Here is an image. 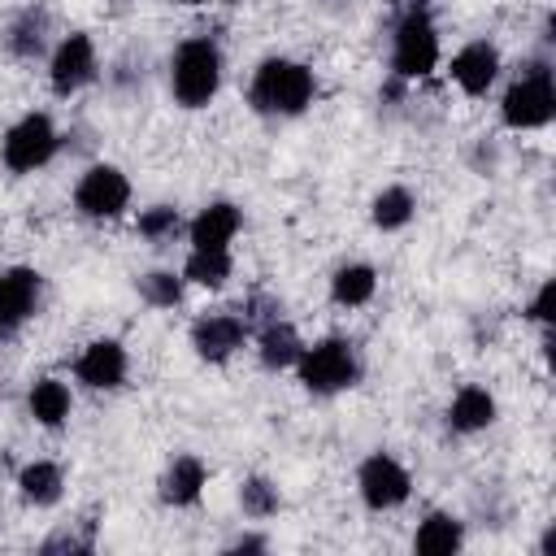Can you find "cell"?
<instances>
[{"mask_svg":"<svg viewBox=\"0 0 556 556\" xmlns=\"http://www.w3.org/2000/svg\"><path fill=\"white\" fill-rule=\"evenodd\" d=\"M317 100V74L295 56H265L248 78V104L261 117H300Z\"/></svg>","mask_w":556,"mask_h":556,"instance_id":"6da1fadb","label":"cell"},{"mask_svg":"<svg viewBox=\"0 0 556 556\" xmlns=\"http://www.w3.org/2000/svg\"><path fill=\"white\" fill-rule=\"evenodd\" d=\"M222 74H226V56H222L217 39H208V35L182 39L169 56V96H174V104L208 109L213 96L222 91Z\"/></svg>","mask_w":556,"mask_h":556,"instance_id":"7a4b0ae2","label":"cell"},{"mask_svg":"<svg viewBox=\"0 0 556 556\" xmlns=\"http://www.w3.org/2000/svg\"><path fill=\"white\" fill-rule=\"evenodd\" d=\"M361 352L352 339L343 334H321L313 343L300 348V361H295V378L308 395L326 400V395H339V391H352L361 382Z\"/></svg>","mask_w":556,"mask_h":556,"instance_id":"3957f363","label":"cell"},{"mask_svg":"<svg viewBox=\"0 0 556 556\" xmlns=\"http://www.w3.org/2000/svg\"><path fill=\"white\" fill-rule=\"evenodd\" d=\"M439 56H443V43H439L434 13H430V4L413 0L391 30V78L417 83L439 70Z\"/></svg>","mask_w":556,"mask_h":556,"instance_id":"277c9868","label":"cell"},{"mask_svg":"<svg viewBox=\"0 0 556 556\" xmlns=\"http://www.w3.org/2000/svg\"><path fill=\"white\" fill-rule=\"evenodd\" d=\"M556 117V74L547 61H526L500 96V122L508 130H543Z\"/></svg>","mask_w":556,"mask_h":556,"instance_id":"5b68a950","label":"cell"},{"mask_svg":"<svg viewBox=\"0 0 556 556\" xmlns=\"http://www.w3.org/2000/svg\"><path fill=\"white\" fill-rule=\"evenodd\" d=\"M56 152H61V130H56V122H52L43 109L22 113V117L4 130V139H0V161H4L9 174H35V169H43Z\"/></svg>","mask_w":556,"mask_h":556,"instance_id":"8992f818","label":"cell"},{"mask_svg":"<svg viewBox=\"0 0 556 556\" xmlns=\"http://www.w3.org/2000/svg\"><path fill=\"white\" fill-rule=\"evenodd\" d=\"M130 208V178L126 169L109 165V161H96L78 174L74 182V213L87 217V222H113Z\"/></svg>","mask_w":556,"mask_h":556,"instance_id":"52a82bcc","label":"cell"},{"mask_svg":"<svg viewBox=\"0 0 556 556\" xmlns=\"http://www.w3.org/2000/svg\"><path fill=\"white\" fill-rule=\"evenodd\" d=\"M356 495L369 513H395L413 495V473L391 452H369L356 465Z\"/></svg>","mask_w":556,"mask_h":556,"instance_id":"ba28073f","label":"cell"},{"mask_svg":"<svg viewBox=\"0 0 556 556\" xmlns=\"http://www.w3.org/2000/svg\"><path fill=\"white\" fill-rule=\"evenodd\" d=\"M100 74V52L87 30H70L48 48V87L52 96H78Z\"/></svg>","mask_w":556,"mask_h":556,"instance_id":"9c48e42d","label":"cell"},{"mask_svg":"<svg viewBox=\"0 0 556 556\" xmlns=\"http://www.w3.org/2000/svg\"><path fill=\"white\" fill-rule=\"evenodd\" d=\"M248 339H252V326L239 308H213L191 321V352L208 365H226Z\"/></svg>","mask_w":556,"mask_h":556,"instance_id":"30bf717a","label":"cell"},{"mask_svg":"<svg viewBox=\"0 0 556 556\" xmlns=\"http://www.w3.org/2000/svg\"><path fill=\"white\" fill-rule=\"evenodd\" d=\"M43 304V274L35 265L0 269V339H13Z\"/></svg>","mask_w":556,"mask_h":556,"instance_id":"8fae6325","label":"cell"},{"mask_svg":"<svg viewBox=\"0 0 556 556\" xmlns=\"http://www.w3.org/2000/svg\"><path fill=\"white\" fill-rule=\"evenodd\" d=\"M74 378L87 391H122L130 378V352L122 339H91L74 356Z\"/></svg>","mask_w":556,"mask_h":556,"instance_id":"7c38bea8","label":"cell"},{"mask_svg":"<svg viewBox=\"0 0 556 556\" xmlns=\"http://www.w3.org/2000/svg\"><path fill=\"white\" fill-rule=\"evenodd\" d=\"M500 70H504V56H500V48H495L491 39H469V43H460L456 56H452V65H447L452 83H456L465 96H486V91L500 83Z\"/></svg>","mask_w":556,"mask_h":556,"instance_id":"4fadbf2b","label":"cell"},{"mask_svg":"<svg viewBox=\"0 0 556 556\" xmlns=\"http://www.w3.org/2000/svg\"><path fill=\"white\" fill-rule=\"evenodd\" d=\"M204 486H208V465L195 452H178L156 478V495L169 508H195L204 500Z\"/></svg>","mask_w":556,"mask_h":556,"instance_id":"5bb4252c","label":"cell"},{"mask_svg":"<svg viewBox=\"0 0 556 556\" xmlns=\"http://www.w3.org/2000/svg\"><path fill=\"white\" fill-rule=\"evenodd\" d=\"M52 48V13L43 4H26L4 26V52L17 61H39Z\"/></svg>","mask_w":556,"mask_h":556,"instance_id":"9a60e30c","label":"cell"},{"mask_svg":"<svg viewBox=\"0 0 556 556\" xmlns=\"http://www.w3.org/2000/svg\"><path fill=\"white\" fill-rule=\"evenodd\" d=\"M243 230V208L235 200H208L191 222H187V243L191 248H230L235 235Z\"/></svg>","mask_w":556,"mask_h":556,"instance_id":"2e32d148","label":"cell"},{"mask_svg":"<svg viewBox=\"0 0 556 556\" xmlns=\"http://www.w3.org/2000/svg\"><path fill=\"white\" fill-rule=\"evenodd\" d=\"M495 417H500V404H495V395H491L486 387H478V382H465V387L447 400V430H452V434H482V430L495 426Z\"/></svg>","mask_w":556,"mask_h":556,"instance_id":"e0dca14e","label":"cell"},{"mask_svg":"<svg viewBox=\"0 0 556 556\" xmlns=\"http://www.w3.org/2000/svg\"><path fill=\"white\" fill-rule=\"evenodd\" d=\"M252 343H256V361L265 365V369H295V361H300V348H304V339H300V330L287 321V317H269V321H261L256 330H252Z\"/></svg>","mask_w":556,"mask_h":556,"instance_id":"ac0fdd59","label":"cell"},{"mask_svg":"<svg viewBox=\"0 0 556 556\" xmlns=\"http://www.w3.org/2000/svg\"><path fill=\"white\" fill-rule=\"evenodd\" d=\"M26 413H30L35 426L61 430V426L70 421V413H74V391H70V382H61V378H52V374L35 378L30 391H26Z\"/></svg>","mask_w":556,"mask_h":556,"instance_id":"d6986e66","label":"cell"},{"mask_svg":"<svg viewBox=\"0 0 556 556\" xmlns=\"http://www.w3.org/2000/svg\"><path fill=\"white\" fill-rule=\"evenodd\" d=\"M465 547V521L447 508H430L413 530V552L421 556H452Z\"/></svg>","mask_w":556,"mask_h":556,"instance_id":"ffe728a7","label":"cell"},{"mask_svg":"<svg viewBox=\"0 0 556 556\" xmlns=\"http://www.w3.org/2000/svg\"><path fill=\"white\" fill-rule=\"evenodd\" d=\"M17 495L30 504V508H56L61 495H65V469L56 460H26L17 469Z\"/></svg>","mask_w":556,"mask_h":556,"instance_id":"44dd1931","label":"cell"},{"mask_svg":"<svg viewBox=\"0 0 556 556\" xmlns=\"http://www.w3.org/2000/svg\"><path fill=\"white\" fill-rule=\"evenodd\" d=\"M378 295V269L369 261H343L330 274V300L339 308H365Z\"/></svg>","mask_w":556,"mask_h":556,"instance_id":"7402d4cb","label":"cell"},{"mask_svg":"<svg viewBox=\"0 0 556 556\" xmlns=\"http://www.w3.org/2000/svg\"><path fill=\"white\" fill-rule=\"evenodd\" d=\"M235 274V256L230 248H191L187 261H182V278L191 287H204V291H222Z\"/></svg>","mask_w":556,"mask_h":556,"instance_id":"603a6c76","label":"cell"},{"mask_svg":"<svg viewBox=\"0 0 556 556\" xmlns=\"http://www.w3.org/2000/svg\"><path fill=\"white\" fill-rule=\"evenodd\" d=\"M413 217H417V195H413L404 182H391V187H382V191L369 200V222H374V230H382V235L404 230Z\"/></svg>","mask_w":556,"mask_h":556,"instance_id":"cb8c5ba5","label":"cell"},{"mask_svg":"<svg viewBox=\"0 0 556 556\" xmlns=\"http://www.w3.org/2000/svg\"><path fill=\"white\" fill-rule=\"evenodd\" d=\"M135 291L148 308H178L187 295V278L182 269H148L135 278Z\"/></svg>","mask_w":556,"mask_h":556,"instance_id":"d4e9b609","label":"cell"},{"mask_svg":"<svg viewBox=\"0 0 556 556\" xmlns=\"http://www.w3.org/2000/svg\"><path fill=\"white\" fill-rule=\"evenodd\" d=\"M278 508H282V491H278L274 478L248 473V478L239 482V513H243L248 521H269V517H278Z\"/></svg>","mask_w":556,"mask_h":556,"instance_id":"484cf974","label":"cell"},{"mask_svg":"<svg viewBox=\"0 0 556 556\" xmlns=\"http://www.w3.org/2000/svg\"><path fill=\"white\" fill-rule=\"evenodd\" d=\"M135 230H139V239H148L152 248H165V243H174V239L187 230V222H182V213H178L174 204H148V208L135 213Z\"/></svg>","mask_w":556,"mask_h":556,"instance_id":"4316f807","label":"cell"},{"mask_svg":"<svg viewBox=\"0 0 556 556\" xmlns=\"http://www.w3.org/2000/svg\"><path fill=\"white\" fill-rule=\"evenodd\" d=\"M552 295H556V282H543V287L534 291L530 308H526V317H530L543 334H552V321H556V313H552Z\"/></svg>","mask_w":556,"mask_h":556,"instance_id":"83f0119b","label":"cell"},{"mask_svg":"<svg viewBox=\"0 0 556 556\" xmlns=\"http://www.w3.org/2000/svg\"><path fill=\"white\" fill-rule=\"evenodd\" d=\"M265 547H269L265 534H239V539L226 543V552H265Z\"/></svg>","mask_w":556,"mask_h":556,"instance_id":"f1b7e54d","label":"cell"},{"mask_svg":"<svg viewBox=\"0 0 556 556\" xmlns=\"http://www.w3.org/2000/svg\"><path fill=\"white\" fill-rule=\"evenodd\" d=\"M165 4H178V9H195V4H204V0H165Z\"/></svg>","mask_w":556,"mask_h":556,"instance_id":"f546056e","label":"cell"},{"mask_svg":"<svg viewBox=\"0 0 556 556\" xmlns=\"http://www.w3.org/2000/svg\"><path fill=\"white\" fill-rule=\"evenodd\" d=\"M217 4H243V0H217Z\"/></svg>","mask_w":556,"mask_h":556,"instance_id":"4dcf8cb0","label":"cell"},{"mask_svg":"<svg viewBox=\"0 0 556 556\" xmlns=\"http://www.w3.org/2000/svg\"><path fill=\"white\" fill-rule=\"evenodd\" d=\"M387 4H400V0H387Z\"/></svg>","mask_w":556,"mask_h":556,"instance_id":"1f68e13d","label":"cell"}]
</instances>
